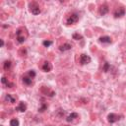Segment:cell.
I'll use <instances>...</instances> for the list:
<instances>
[{
    "mask_svg": "<svg viewBox=\"0 0 126 126\" xmlns=\"http://www.w3.org/2000/svg\"><path fill=\"white\" fill-rule=\"evenodd\" d=\"M28 35H29V34H28V32H27V30H26L25 28H20V29H18L17 32H16L17 41H18L19 43H23V42L27 39Z\"/></svg>",
    "mask_w": 126,
    "mask_h": 126,
    "instance_id": "6da1fadb",
    "label": "cell"
},
{
    "mask_svg": "<svg viewBox=\"0 0 126 126\" xmlns=\"http://www.w3.org/2000/svg\"><path fill=\"white\" fill-rule=\"evenodd\" d=\"M79 18H80L79 14H78L77 12H73V13H71V14L67 17V19H66V24H67V25H73V24H75V23H77V22L79 21Z\"/></svg>",
    "mask_w": 126,
    "mask_h": 126,
    "instance_id": "7a4b0ae2",
    "label": "cell"
},
{
    "mask_svg": "<svg viewBox=\"0 0 126 126\" xmlns=\"http://www.w3.org/2000/svg\"><path fill=\"white\" fill-rule=\"evenodd\" d=\"M30 11L34 15H38L41 12L39 6L37 3H30Z\"/></svg>",
    "mask_w": 126,
    "mask_h": 126,
    "instance_id": "3957f363",
    "label": "cell"
},
{
    "mask_svg": "<svg viewBox=\"0 0 126 126\" xmlns=\"http://www.w3.org/2000/svg\"><path fill=\"white\" fill-rule=\"evenodd\" d=\"M80 62H81L82 65H86V64H88V63L91 62V57L89 55H87V54H81Z\"/></svg>",
    "mask_w": 126,
    "mask_h": 126,
    "instance_id": "277c9868",
    "label": "cell"
},
{
    "mask_svg": "<svg viewBox=\"0 0 126 126\" xmlns=\"http://www.w3.org/2000/svg\"><path fill=\"white\" fill-rule=\"evenodd\" d=\"M124 14H125V9L122 7H120L114 11V17L115 18H120V17L124 16Z\"/></svg>",
    "mask_w": 126,
    "mask_h": 126,
    "instance_id": "5b68a950",
    "label": "cell"
},
{
    "mask_svg": "<svg viewBox=\"0 0 126 126\" xmlns=\"http://www.w3.org/2000/svg\"><path fill=\"white\" fill-rule=\"evenodd\" d=\"M42 70L44 72H49V71L52 70V65H51V63L49 61H45L42 64Z\"/></svg>",
    "mask_w": 126,
    "mask_h": 126,
    "instance_id": "8992f818",
    "label": "cell"
},
{
    "mask_svg": "<svg viewBox=\"0 0 126 126\" xmlns=\"http://www.w3.org/2000/svg\"><path fill=\"white\" fill-rule=\"evenodd\" d=\"M16 110L21 111V112H25L27 110V103L25 101H20L19 105L16 107Z\"/></svg>",
    "mask_w": 126,
    "mask_h": 126,
    "instance_id": "52a82bcc",
    "label": "cell"
},
{
    "mask_svg": "<svg viewBox=\"0 0 126 126\" xmlns=\"http://www.w3.org/2000/svg\"><path fill=\"white\" fill-rule=\"evenodd\" d=\"M107 120H108V122H110V123H114V122H116L117 120H119V116H117V115L114 114V113H109L108 116H107Z\"/></svg>",
    "mask_w": 126,
    "mask_h": 126,
    "instance_id": "ba28073f",
    "label": "cell"
},
{
    "mask_svg": "<svg viewBox=\"0 0 126 126\" xmlns=\"http://www.w3.org/2000/svg\"><path fill=\"white\" fill-rule=\"evenodd\" d=\"M71 48H72V44H70V43L66 42V43H64V44L60 45V47H59V50H60V51H62V52H64V51L70 50Z\"/></svg>",
    "mask_w": 126,
    "mask_h": 126,
    "instance_id": "9c48e42d",
    "label": "cell"
},
{
    "mask_svg": "<svg viewBox=\"0 0 126 126\" xmlns=\"http://www.w3.org/2000/svg\"><path fill=\"white\" fill-rule=\"evenodd\" d=\"M16 100H17V97H13L10 94H7L5 96V101H8V102H10V103H14L16 101Z\"/></svg>",
    "mask_w": 126,
    "mask_h": 126,
    "instance_id": "30bf717a",
    "label": "cell"
},
{
    "mask_svg": "<svg viewBox=\"0 0 126 126\" xmlns=\"http://www.w3.org/2000/svg\"><path fill=\"white\" fill-rule=\"evenodd\" d=\"M22 81H23V83L25 85H28V86H30V85L33 84V78H31L30 76H24L23 79H22Z\"/></svg>",
    "mask_w": 126,
    "mask_h": 126,
    "instance_id": "8fae6325",
    "label": "cell"
},
{
    "mask_svg": "<svg viewBox=\"0 0 126 126\" xmlns=\"http://www.w3.org/2000/svg\"><path fill=\"white\" fill-rule=\"evenodd\" d=\"M108 13V7L106 6V5H101V7H100V14L101 15V16H103V15H105V14H107Z\"/></svg>",
    "mask_w": 126,
    "mask_h": 126,
    "instance_id": "7c38bea8",
    "label": "cell"
},
{
    "mask_svg": "<svg viewBox=\"0 0 126 126\" xmlns=\"http://www.w3.org/2000/svg\"><path fill=\"white\" fill-rule=\"evenodd\" d=\"M100 41L102 43H110L111 42V38L108 36H104V37H101L100 38Z\"/></svg>",
    "mask_w": 126,
    "mask_h": 126,
    "instance_id": "4fadbf2b",
    "label": "cell"
},
{
    "mask_svg": "<svg viewBox=\"0 0 126 126\" xmlns=\"http://www.w3.org/2000/svg\"><path fill=\"white\" fill-rule=\"evenodd\" d=\"M75 118H78V113H76V112H72L71 114H69V115L67 116L66 120H67L68 122H70V121H73Z\"/></svg>",
    "mask_w": 126,
    "mask_h": 126,
    "instance_id": "5bb4252c",
    "label": "cell"
},
{
    "mask_svg": "<svg viewBox=\"0 0 126 126\" xmlns=\"http://www.w3.org/2000/svg\"><path fill=\"white\" fill-rule=\"evenodd\" d=\"M1 82H2V84H4V85H6L8 88H12L13 86H14V84H12V83H10L5 77H2V79H1Z\"/></svg>",
    "mask_w": 126,
    "mask_h": 126,
    "instance_id": "9a60e30c",
    "label": "cell"
},
{
    "mask_svg": "<svg viewBox=\"0 0 126 126\" xmlns=\"http://www.w3.org/2000/svg\"><path fill=\"white\" fill-rule=\"evenodd\" d=\"M11 65H12V63L10 60H6L4 63H3V68L4 70H9L11 68Z\"/></svg>",
    "mask_w": 126,
    "mask_h": 126,
    "instance_id": "2e32d148",
    "label": "cell"
},
{
    "mask_svg": "<svg viewBox=\"0 0 126 126\" xmlns=\"http://www.w3.org/2000/svg\"><path fill=\"white\" fill-rule=\"evenodd\" d=\"M72 38H73V39H75V40H80V39H82V38H83V37H82L80 34H78V33L73 34Z\"/></svg>",
    "mask_w": 126,
    "mask_h": 126,
    "instance_id": "e0dca14e",
    "label": "cell"
},
{
    "mask_svg": "<svg viewBox=\"0 0 126 126\" xmlns=\"http://www.w3.org/2000/svg\"><path fill=\"white\" fill-rule=\"evenodd\" d=\"M10 126H19V120L14 118L10 120Z\"/></svg>",
    "mask_w": 126,
    "mask_h": 126,
    "instance_id": "ac0fdd59",
    "label": "cell"
},
{
    "mask_svg": "<svg viewBox=\"0 0 126 126\" xmlns=\"http://www.w3.org/2000/svg\"><path fill=\"white\" fill-rule=\"evenodd\" d=\"M42 44H43L45 47H47V46H49V45H51V44H52V41H50V40H43Z\"/></svg>",
    "mask_w": 126,
    "mask_h": 126,
    "instance_id": "d6986e66",
    "label": "cell"
},
{
    "mask_svg": "<svg viewBox=\"0 0 126 126\" xmlns=\"http://www.w3.org/2000/svg\"><path fill=\"white\" fill-rule=\"evenodd\" d=\"M28 75H29V76H30L31 78H33V79H34V78L36 77V72H35L34 70H31V71H29Z\"/></svg>",
    "mask_w": 126,
    "mask_h": 126,
    "instance_id": "ffe728a7",
    "label": "cell"
},
{
    "mask_svg": "<svg viewBox=\"0 0 126 126\" xmlns=\"http://www.w3.org/2000/svg\"><path fill=\"white\" fill-rule=\"evenodd\" d=\"M108 69H109V64H108L107 62H105V63H104V66H103V71H104V72H107Z\"/></svg>",
    "mask_w": 126,
    "mask_h": 126,
    "instance_id": "44dd1931",
    "label": "cell"
},
{
    "mask_svg": "<svg viewBox=\"0 0 126 126\" xmlns=\"http://www.w3.org/2000/svg\"><path fill=\"white\" fill-rule=\"evenodd\" d=\"M45 108H46V104L42 102V103H41V107H39V108H38V111L42 112V111H44V109H45Z\"/></svg>",
    "mask_w": 126,
    "mask_h": 126,
    "instance_id": "7402d4cb",
    "label": "cell"
},
{
    "mask_svg": "<svg viewBox=\"0 0 126 126\" xmlns=\"http://www.w3.org/2000/svg\"><path fill=\"white\" fill-rule=\"evenodd\" d=\"M0 41H1V46H4V40L3 39H0Z\"/></svg>",
    "mask_w": 126,
    "mask_h": 126,
    "instance_id": "603a6c76",
    "label": "cell"
},
{
    "mask_svg": "<svg viewBox=\"0 0 126 126\" xmlns=\"http://www.w3.org/2000/svg\"><path fill=\"white\" fill-rule=\"evenodd\" d=\"M1 126H2V125H1Z\"/></svg>",
    "mask_w": 126,
    "mask_h": 126,
    "instance_id": "cb8c5ba5",
    "label": "cell"
}]
</instances>
